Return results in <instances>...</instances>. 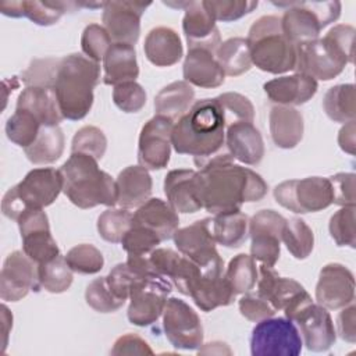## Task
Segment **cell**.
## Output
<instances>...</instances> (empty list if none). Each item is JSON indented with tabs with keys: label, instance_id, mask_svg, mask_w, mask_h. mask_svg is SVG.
<instances>
[{
	"label": "cell",
	"instance_id": "1",
	"mask_svg": "<svg viewBox=\"0 0 356 356\" xmlns=\"http://www.w3.org/2000/svg\"><path fill=\"white\" fill-rule=\"evenodd\" d=\"M203 209L213 216L238 211L243 203L261 200L268 191L256 171L234 163L228 152L206 161L197 171Z\"/></svg>",
	"mask_w": 356,
	"mask_h": 356
},
{
	"label": "cell",
	"instance_id": "2",
	"mask_svg": "<svg viewBox=\"0 0 356 356\" xmlns=\"http://www.w3.org/2000/svg\"><path fill=\"white\" fill-rule=\"evenodd\" d=\"M225 128L224 111L216 97L196 100L174 124L171 145L178 154L192 156L200 168L206 161L222 153Z\"/></svg>",
	"mask_w": 356,
	"mask_h": 356
},
{
	"label": "cell",
	"instance_id": "3",
	"mask_svg": "<svg viewBox=\"0 0 356 356\" xmlns=\"http://www.w3.org/2000/svg\"><path fill=\"white\" fill-rule=\"evenodd\" d=\"M99 81L100 65L86 56L71 53L58 58L53 89L64 120L78 121L88 115Z\"/></svg>",
	"mask_w": 356,
	"mask_h": 356
},
{
	"label": "cell",
	"instance_id": "4",
	"mask_svg": "<svg viewBox=\"0 0 356 356\" xmlns=\"http://www.w3.org/2000/svg\"><path fill=\"white\" fill-rule=\"evenodd\" d=\"M355 28L348 24L332 26L323 38L296 46L295 74L331 81L353 63Z\"/></svg>",
	"mask_w": 356,
	"mask_h": 356
},
{
	"label": "cell",
	"instance_id": "5",
	"mask_svg": "<svg viewBox=\"0 0 356 356\" xmlns=\"http://www.w3.org/2000/svg\"><path fill=\"white\" fill-rule=\"evenodd\" d=\"M60 171L64 181L63 192L76 207L92 209L100 204L113 207L117 204L115 181L100 170L96 159L71 153Z\"/></svg>",
	"mask_w": 356,
	"mask_h": 356
},
{
	"label": "cell",
	"instance_id": "6",
	"mask_svg": "<svg viewBox=\"0 0 356 356\" xmlns=\"http://www.w3.org/2000/svg\"><path fill=\"white\" fill-rule=\"evenodd\" d=\"M252 64L270 74H284L295 68L296 46L285 36L281 18L263 15L257 18L248 33Z\"/></svg>",
	"mask_w": 356,
	"mask_h": 356
},
{
	"label": "cell",
	"instance_id": "7",
	"mask_svg": "<svg viewBox=\"0 0 356 356\" xmlns=\"http://www.w3.org/2000/svg\"><path fill=\"white\" fill-rule=\"evenodd\" d=\"M63 186L64 181L60 170L51 167L33 168L21 182L4 193L1 200L3 216L17 221L26 210L44 209L58 197Z\"/></svg>",
	"mask_w": 356,
	"mask_h": 356
},
{
	"label": "cell",
	"instance_id": "8",
	"mask_svg": "<svg viewBox=\"0 0 356 356\" xmlns=\"http://www.w3.org/2000/svg\"><path fill=\"white\" fill-rule=\"evenodd\" d=\"M273 4L285 7L281 17V26L285 36L295 46L318 39L321 29L335 22L341 15L339 1H289Z\"/></svg>",
	"mask_w": 356,
	"mask_h": 356
},
{
	"label": "cell",
	"instance_id": "9",
	"mask_svg": "<svg viewBox=\"0 0 356 356\" xmlns=\"http://www.w3.org/2000/svg\"><path fill=\"white\" fill-rule=\"evenodd\" d=\"M275 202L292 213H317L332 204V188L328 178L307 177L288 179L274 188Z\"/></svg>",
	"mask_w": 356,
	"mask_h": 356
},
{
	"label": "cell",
	"instance_id": "10",
	"mask_svg": "<svg viewBox=\"0 0 356 356\" xmlns=\"http://www.w3.org/2000/svg\"><path fill=\"white\" fill-rule=\"evenodd\" d=\"M302 337L295 323L286 317H268L252 330L250 353L253 356H298Z\"/></svg>",
	"mask_w": 356,
	"mask_h": 356
},
{
	"label": "cell",
	"instance_id": "11",
	"mask_svg": "<svg viewBox=\"0 0 356 356\" xmlns=\"http://www.w3.org/2000/svg\"><path fill=\"white\" fill-rule=\"evenodd\" d=\"M172 291V284L160 274H149L138 278L129 292L128 320L134 325L147 327L163 314L167 296Z\"/></svg>",
	"mask_w": 356,
	"mask_h": 356
},
{
	"label": "cell",
	"instance_id": "12",
	"mask_svg": "<svg viewBox=\"0 0 356 356\" xmlns=\"http://www.w3.org/2000/svg\"><path fill=\"white\" fill-rule=\"evenodd\" d=\"M286 218L278 211L263 209L249 220L250 256L264 266L274 267L281 254L282 232Z\"/></svg>",
	"mask_w": 356,
	"mask_h": 356
},
{
	"label": "cell",
	"instance_id": "13",
	"mask_svg": "<svg viewBox=\"0 0 356 356\" xmlns=\"http://www.w3.org/2000/svg\"><path fill=\"white\" fill-rule=\"evenodd\" d=\"M163 328L177 349L195 350L203 345V325L197 313L182 299H167L163 312Z\"/></svg>",
	"mask_w": 356,
	"mask_h": 356
},
{
	"label": "cell",
	"instance_id": "14",
	"mask_svg": "<svg viewBox=\"0 0 356 356\" xmlns=\"http://www.w3.org/2000/svg\"><path fill=\"white\" fill-rule=\"evenodd\" d=\"M210 221L211 218H203L184 228H178L172 239L178 252L199 264L203 270L224 271V261L216 249Z\"/></svg>",
	"mask_w": 356,
	"mask_h": 356
},
{
	"label": "cell",
	"instance_id": "15",
	"mask_svg": "<svg viewBox=\"0 0 356 356\" xmlns=\"http://www.w3.org/2000/svg\"><path fill=\"white\" fill-rule=\"evenodd\" d=\"M22 252L36 264H43L60 254L56 239L50 232L49 218L43 209L24 211L17 220Z\"/></svg>",
	"mask_w": 356,
	"mask_h": 356
},
{
	"label": "cell",
	"instance_id": "16",
	"mask_svg": "<svg viewBox=\"0 0 356 356\" xmlns=\"http://www.w3.org/2000/svg\"><path fill=\"white\" fill-rule=\"evenodd\" d=\"M174 121L154 115L140 129L138 142V161L146 170H163L171 156V134Z\"/></svg>",
	"mask_w": 356,
	"mask_h": 356
},
{
	"label": "cell",
	"instance_id": "17",
	"mask_svg": "<svg viewBox=\"0 0 356 356\" xmlns=\"http://www.w3.org/2000/svg\"><path fill=\"white\" fill-rule=\"evenodd\" d=\"M40 289L38 264L24 252H11L0 273V298L6 302H18L31 291Z\"/></svg>",
	"mask_w": 356,
	"mask_h": 356
},
{
	"label": "cell",
	"instance_id": "18",
	"mask_svg": "<svg viewBox=\"0 0 356 356\" xmlns=\"http://www.w3.org/2000/svg\"><path fill=\"white\" fill-rule=\"evenodd\" d=\"M150 3L106 1L103 6V26L113 43L135 44L140 33V18Z\"/></svg>",
	"mask_w": 356,
	"mask_h": 356
},
{
	"label": "cell",
	"instance_id": "19",
	"mask_svg": "<svg viewBox=\"0 0 356 356\" xmlns=\"http://www.w3.org/2000/svg\"><path fill=\"white\" fill-rule=\"evenodd\" d=\"M291 320L298 324L302 342L312 352H325L337 341V331L330 313L313 300L298 309Z\"/></svg>",
	"mask_w": 356,
	"mask_h": 356
},
{
	"label": "cell",
	"instance_id": "20",
	"mask_svg": "<svg viewBox=\"0 0 356 356\" xmlns=\"http://www.w3.org/2000/svg\"><path fill=\"white\" fill-rule=\"evenodd\" d=\"M355 299V277L341 263H328L320 270L316 285V300L327 310L348 306Z\"/></svg>",
	"mask_w": 356,
	"mask_h": 356
},
{
	"label": "cell",
	"instance_id": "21",
	"mask_svg": "<svg viewBox=\"0 0 356 356\" xmlns=\"http://www.w3.org/2000/svg\"><path fill=\"white\" fill-rule=\"evenodd\" d=\"M257 293L275 310H289L310 295L295 280L281 277L273 267L260 264L257 277Z\"/></svg>",
	"mask_w": 356,
	"mask_h": 356
},
{
	"label": "cell",
	"instance_id": "22",
	"mask_svg": "<svg viewBox=\"0 0 356 356\" xmlns=\"http://www.w3.org/2000/svg\"><path fill=\"white\" fill-rule=\"evenodd\" d=\"M164 193L168 204L177 213H196L202 206L199 193L197 171L178 168L167 172L164 178Z\"/></svg>",
	"mask_w": 356,
	"mask_h": 356
},
{
	"label": "cell",
	"instance_id": "23",
	"mask_svg": "<svg viewBox=\"0 0 356 356\" xmlns=\"http://www.w3.org/2000/svg\"><path fill=\"white\" fill-rule=\"evenodd\" d=\"M182 29L188 47H204L216 51L221 44L216 19L204 8L202 1H188L182 19Z\"/></svg>",
	"mask_w": 356,
	"mask_h": 356
},
{
	"label": "cell",
	"instance_id": "24",
	"mask_svg": "<svg viewBox=\"0 0 356 356\" xmlns=\"http://www.w3.org/2000/svg\"><path fill=\"white\" fill-rule=\"evenodd\" d=\"M225 146L232 159L246 165H257L264 157V142L253 122L236 121L227 125Z\"/></svg>",
	"mask_w": 356,
	"mask_h": 356
},
{
	"label": "cell",
	"instance_id": "25",
	"mask_svg": "<svg viewBox=\"0 0 356 356\" xmlns=\"http://www.w3.org/2000/svg\"><path fill=\"white\" fill-rule=\"evenodd\" d=\"M182 72L184 81L204 89L218 88L225 81V74L216 58V51L204 47H188Z\"/></svg>",
	"mask_w": 356,
	"mask_h": 356
},
{
	"label": "cell",
	"instance_id": "26",
	"mask_svg": "<svg viewBox=\"0 0 356 356\" xmlns=\"http://www.w3.org/2000/svg\"><path fill=\"white\" fill-rule=\"evenodd\" d=\"M263 89L270 102L292 107L307 103L316 95L318 83L307 75L293 74L270 79L263 85Z\"/></svg>",
	"mask_w": 356,
	"mask_h": 356
},
{
	"label": "cell",
	"instance_id": "27",
	"mask_svg": "<svg viewBox=\"0 0 356 356\" xmlns=\"http://www.w3.org/2000/svg\"><path fill=\"white\" fill-rule=\"evenodd\" d=\"M79 8L78 3L71 1H8L4 0L0 3L1 14L19 18L26 17L33 24L40 26H50L58 22V19L64 15V13L70 8Z\"/></svg>",
	"mask_w": 356,
	"mask_h": 356
},
{
	"label": "cell",
	"instance_id": "28",
	"mask_svg": "<svg viewBox=\"0 0 356 356\" xmlns=\"http://www.w3.org/2000/svg\"><path fill=\"white\" fill-rule=\"evenodd\" d=\"M117 186V204L122 209H138L150 199L153 181L142 165L125 167L115 179Z\"/></svg>",
	"mask_w": 356,
	"mask_h": 356
},
{
	"label": "cell",
	"instance_id": "29",
	"mask_svg": "<svg viewBox=\"0 0 356 356\" xmlns=\"http://www.w3.org/2000/svg\"><path fill=\"white\" fill-rule=\"evenodd\" d=\"M270 135L280 149H293L303 138V117L291 106H273L268 113Z\"/></svg>",
	"mask_w": 356,
	"mask_h": 356
},
{
	"label": "cell",
	"instance_id": "30",
	"mask_svg": "<svg viewBox=\"0 0 356 356\" xmlns=\"http://www.w3.org/2000/svg\"><path fill=\"white\" fill-rule=\"evenodd\" d=\"M134 224L156 232L161 241L174 236L179 225L178 213L160 197H150L134 213Z\"/></svg>",
	"mask_w": 356,
	"mask_h": 356
},
{
	"label": "cell",
	"instance_id": "31",
	"mask_svg": "<svg viewBox=\"0 0 356 356\" xmlns=\"http://www.w3.org/2000/svg\"><path fill=\"white\" fill-rule=\"evenodd\" d=\"M143 50L146 58L156 67H171L184 56L178 33L168 26H156L146 35Z\"/></svg>",
	"mask_w": 356,
	"mask_h": 356
},
{
	"label": "cell",
	"instance_id": "32",
	"mask_svg": "<svg viewBox=\"0 0 356 356\" xmlns=\"http://www.w3.org/2000/svg\"><path fill=\"white\" fill-rule=\"evenodd\" d=\"M15 107L32 113L43 127L58 125L64 120L54 89L50 86H25L17 99Z\"/></svg>",
	"mask_w": 356,
	"mask_h": 356
},
{
	"label": "cell",
	"instance_id": "33",
	"mask_svg": "<svg viewBox=\"0 0 356 356\" xmlns=\"http://www.w3.org/2000/svg\"><path fill=\"white\" fill-rule=\"evenodd\" d=\"M103 82L106 85L115 86L136 81L139 67L135 47L127 43H113L103 58Z\"/></svg>",
	"mask_w": 356,
	"mask_h": 356
},
{
	"label": "cell",
	"instance_id": "34",
	"mask_svg": "<svg viewBox=\"0 0 356 356\" xmlns=\"http://www.w3.org/2000/svg\"><path fill=\"white\" fill-rule=\"evenodd\" d=\"M189 296L202 312H211L220 306L231 305L236 293L225 281L224 274H202L192 286Z\"/></svg>",
	"mask_w": 356,
	"mask_h": 356
},
{
	"label": "cell",
	"instance_id": "35",
	"mask_svg": "<svg viewBox=\"0 0 356 356\" xmlns=\"http://www.w3.org/2000/svg\"><path fill=\"white\" fill-rule=\"evenodd\" d=\"M195 90L186 81H175L164 86L154 97L156 115L167 117L172 121L181 118L193 104Z\"/></svg>",
	"mask_w": 356,
	"mask_h": 356
},
{
	"label": "cell",
	"instance_id": "36",
	"mask_svg": "<svg viewBox=\"0 0 356 356\" xmlns=\"http://www.w3.org/2000/svg\"><path fill=\"white\" fill-rule=\"evenodd\" d=\"M216 243L225 248H239L249 236V218L241 210L216 214L210 221Z\"/></svg>",
	"mask_w": 356,
	"mask_h": 356
},
{
	"label": "cell",
	"instance_id": "37",
	"mask_svg": "<svg viewBox=\"0 0 356 356\" xmlns=\"http://www.w3.org/2000/svg\"><path fill=\"white\" fill-rule=\"evenodd\" d=\"M64 143V134L58 125L42 127L33 143L25 147L24 153L32 164H50L61 157Z\"/></svg>",
	"mask_w": 356,
	"mask_h": 356
},
{
	"label": "cell",
	"instance_id": "38",
	"mask_svg": "<svg viewBox=\"0 0 356 356\" xmlns=\"http://www.w3.org/2000/svg\"><path fill=\"white\" fill-rule=\"evenodd\" d=\"M216 58L228 76H239L252 68V58L245 38H229L217 47Z\"/></svg>",
	"mask_w": 356,
	"mask_h": 356
},
{
	"label": "cell",
	"instance_id": "39",
	"mask_svg": "<svg viewBox=\"0 0 356 356\" xmlns=\"http://www.w3.org/2000/svg\"><path fill=\"white\" fill-rule=\"evenodd\" d=\"M356 95L353 83H341L330 88L323 99V108L334 122L355 121Z\"/></svg>",
	"mask_w": 356,
	"mask_h": 356
},
{
	"label": "cell",
	"instance_id": "40",
	"mask_svg": "<svg viewBox=\"0 0 356 356\" xmlns=\"http://www.w3.org/2000/svg\"><path fill=\"white\" fill-rule=\"evenodd\" d=\"M257 277L259 268L256 266V260L250 254L245 253L234 256L224 273L225 281L236 295L250 292L257 282Z\"/></svg>",
	"mask_w": 356,
	"mask_h": 356
},
{
	"label": "cell",
	"instance_id": "41",
	"mask_svg": "<svg viewBox=\"0 0 356 356\" xmlns=\"http://www.w3.org/2000/svg\"><path fill=\"white\" fill-rule=\"evenodd\" d=\"M72 270L61 253L47 263L38 264L40 288L50 293H63L72 284Z\"/></svg>",
	"mask_w": 356,
	"mask_h": 356
},
{
	"label": "cell",
	"instance_id": "42",
	"mask_svg": "<svg viewBox=\"0 0 356 356\" xmlns=\"http://www.w3.org/2000/svg\"><path fill=\"white\" fill-rule=\"evenodd\" d=\"M282 242L295 259L303 260L313 252L314 234L302 218L293 217L286 220L282 232Z\"/></svg>",
	"mask_w": 356,
	"mask_h": 356
},
{
	"label": "cell",
	"instance_id": "43",
	"mask_svg": "<svg viewBox=\"0 0 356 356\" xmlns=\"http://www.w3.org/2000/svg\"><path fill=\"white\" fill-rule=\"evenodd\" d=\"M42 127L32 113L15 107L14 114L6 122V135L8 140L25 149L33 143Z\"/></svg>",
	"mask_w": 356,
	"mask_h": 356
},
{
	"label": "cell",
	"instance_id": "44",
	"mask_svg": "<svg viewBox=\"0 0 356 356\" xmlns=\"http://www.w3.org/2000/svg\"><path fill=\"white\" fill-rule=\"evenodd\" d=\"M134 224V213L128 209H107L97 218L99 235L110 243H121Z\"/></svg>",
	"mask_w": 356,
	"mask_h": 356
},
{
	"label": "cell",
	"instance_id": "45",
	"mask_svg": "<svg viewBox=\"0 0 356 356\" xmlns=\"http://www.w3.org/2000/svg\"><path fill=\"white\" fill-rule=\"evenodd\" d=\"M65 261L78 274H96L104 266L102 252L90 243H81L71 248L65 254Z\"/></svg>",
	"mask_w": 356,
	"mask_h": 356
},
{
	"label": "cell",
	"instance_id": "46",
	"mask_svg": "<svg viewBox=\"0 0 356 356\" xmlns=\"http://www.w3.org/2000/svg\"><path fill=\"white\" fill-rule=\"evenodd\" d=\"M107 149V138L104 132L93 125L79 128L71 142V153L88 154L97 161L102 160Z\"/></svg>",
	"mask_w": 356,
	"mask_h": 356
},
{
	"label": "cell",
	"instance_id": "47",
	"mask_svg": "<svg viewBox=\"0 0 356 356\" xmlns=\"http://www.w3.org/2000/svg\"><path fill=\"white\" fill-rule=\"evenodd\" d=\"M86 303L99 313H113L124 306L125 300L120 299L108 286L106 277L93 280L85 291Z\"/></svg>",
	"mask_w": 356,
	"mask_h": 356
},
{
	"label": "cell",
	"instance_id": "48",
	"mask_svg": "<svg viewBox=\"0 0 356 356\" xmlns=\"http://www.w3.org/2000/svg\"><path fill=\"white\" fill-rule=\"evenodd\" d=\"M328 229L338 246L355 248V206H342V209L334 213L330 218Z\"/></svg>",
	"mask_w": 356,
	"mask_h": 356
},
{
	"label": "cell",
	"instance_id": "49",
	"mask_svg": "<svg viewBox=\"0 0 356 356\" xmlns=\"http://www.w3.org/2000/svg\"><path fill=\"white\" fill-rule=\"evenodd\" d=\"M113 44L110 35L103 25L89 24L81 35V49L83 56L95 63L103 61L107 50Z\"/></svg>",
	"mask_w": 356,
	"mask_h": 356
},
{
	"label": "cell",
	"instance_id": "50",
	"mask_svg": "<svg viewBox=\"0 0 356 356\" xmlns=\"http://www.w3.org/2000/svg\"><path fill=\"white\" fill-rule=\"evenodd\" d=\"M161 242L163 241L160 236L152 229L143 225L132 224L131 229L122 238L121 245L128 254L149 256Z\"/></svg>",
	"mask_w": 356,
	"mask_h": 356
},
{
	"label": "cell",
	"instance_id": "51",
	"mask_svg": "<svg viewBox=\"0 0 356 356\" xmlns=\"http://www.w3.org/2000/svg\"><path fill=\"white\" fill-rule=\"evenodd\" d=\"M216 99L224 111L227 125L236 121L253 122L254 107L246 96L236 92H225L222 95H218Z\"/></svg>",
	"mask_w": 356,
	"mask_h": 356
},
{
	"label": "cell",
	"instance_id": "52",
	"mask_svg": "<svg viewBox=\"0 0 356 356\" xmlns=\"http://www.w3.org/2000/svg\"><path fill=\"white\" fill-rule=\"evenodd\" d=\"M202 3L216 21H222V22L236 21L245 17L246 14H250L259 4V1H253V0H245V1L220 0V1H202Z\"/></svg>",
	"mask_w": 356,
	"mask_h": 356
},
{
	"label": "cell",
	"instance_id": "53",
	"mask_svg": "<svg viewBox=\"0 0 356 356\" xmlns=\"http://www.w3.org/2000/svg\"><path fill=\"white\" fill-rule=\"evenodd\" d=\"M113 102L124 113H138L146 104V92L135 81L124 82L114 86Z\"/></svg>",
	"mask_w": 356,
	"mask_h": 356
},
{
	"label": "cell",
	"instance_id": "54",
	"mask_svg": "<svg viewBox=\"0 0 356 356\" xmlns=\"http://www.w3.org/2000/svg\"><path fill=\"white\" fill-rule=\"evenodd\" d=\"M58 58H35L29 67L22 72V82L25 86H50L53 88V79L56 74Z\"/></svg>",
	"mask_w": 356,
	"mask_h": 356
},
{
	"label": "cell",
	"instance_id": "55",
	"mask_svg": "<svg viewBox=\"0 0 356 356\" xmlns=\"http://www.w3.org/2000/svg\"><path fill=\"white\" fill-rule=\"evenodd\" d=\"M145 277L139 273H136L127 261L125 263H118L117 266H114L108 275L106 277L108 286L111 288V291L122 300H127L129 298V292H131V286L132 284L140 278Z\"/></svg>",
	"mask_w": 356,
	"mask_h": 356
},
{
	"label": "cell",
	"instance_id": "56",
	"mask_svg": "<svg viewBox=\"0 0 356 356\" xmlns=\"http://www.w3.org/2000/svg\"><path fill=\"white\" fill-rule=\"evenodd\" d=\"M239 312L241 314L248 318L249 321L259 323L264 318L273 317L275 314V309L259 293H249L246 292L241 299H239Z\"/></svg>",
	"mask_w": 356,
	"mask_h": 356
},
{
	"label": "cell",
	"instance_id": "57",
	"mask_svg": "<svg viewBox=\"0 0 356 356\" xmlns=\"http://www.w3.org/2000/svg\"><path fill=\"white\" fill-rule=\"evenodd\" d=\"M332 188V203L339 206H355V174L338 172L328 177Z\"/></svg>",
	"mask_w": 356,
	"mask_h": 356
},
{
	"label": "cell",
	"instance_id": "58",
	"mask_svg": "<svg viewBox=\"0 0 356 356\" xmlns=\"http://www.w3.org/2000/svg\"><path fill=\"white\" fill-rule=\"evenodd\" d=\"M114 356L121 355H153L152 348L149 343L140 338L136 334H125L117 338V341L113 345V349L110 350Z\"/></svg>",
	"mask_w": 356,
	"mask_h": 356
},
{
	"label": "cell",
	"instance_id": "59",
	"mask_svg": "<svg viewBox=\"0 0 356 356\" xmlns=\"http://www.w3.org/2000/svg\"><path fill=\"white\" fill-rule=\"evenodd\" d=\"M181 253H177L172 249L168 248H156L150 254H149V261L153 267V270L163 275V277H168L172 267L175 266V263L178 261Z\"/></svg>",
	"mask_w": 356,
	"mask_h": 356
},
{
	"label": "cell",
	"instance_id": "60",
	"mask_svg": "<svg viewBox=\"0 0 356 356\" xmlns=\"http://www.w3.org/2000/svg\"><path fill=\"white\" fill-rule=\"evenodd\" d=\"M337 328L343 341L349 343L356 342V307L353 302L342 307V312L337 317Z\"/></svg>",
	"mask_w": 356,
	"mask_h": 356
},
{
	"label": "cell",
	"instance_id": "61",
	"mask_svg": "<svg viewBox=\"0 0 356 356\" xmlns=\"http://www.w3.org/2000/svg\"><path fill=\"white\" fill-rule=\"evenodd\" d=\"M355 121H349L339 129L338 134L339 147L352 156L355 154Z\"/></svg>",
	"mask_w": 356,
	"mask_h": 356
},
{
	"label": "cell",
	"instance_id": "62",
	"mask_svg": "<svg viewBox=\"0 0 356 356\" xmlns=\"http://www.w3.org/2000/svg\"><path fill=\"white\" fill-rule=\"evenodd\" d=\"M199 353H203V355H213V353H218V355H222V353H228L231 355V349L227 346V343L224 342H218V341H214V342H209V343H204V346L199 349Z\"/></svg>",
	"mask_w": 356,
	"mask_h": 356
},
{
	"label": "cell",
	"instance_id": "63",
	"mask_svg": "<svg viewBox=\"0 0 356 356\" xmlns=\"http://www.w3.org/2000/svg\"><path fill=\"white\" fill-rule=\"evenodd\" d=\"M1 318H3V334H4V341H3V349L7 346V338L10 328L13 327V314L7 309L6 305H1Z\"/></svg>",
	"mask_w": 356,
	"mask_h": 356
}]
</instances>
